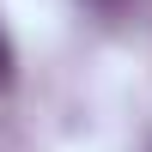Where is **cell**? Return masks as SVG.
<instances>
[{"instance_id":"6da1fadb","label":"cell","mask_w":152,"mask_h":152,"mask_svg":"<svg viewBox=\"0 0 152 152\" xmlns=\"http://www.w3.org/2000/svg\"><path fill=\"white\" fill-rule=\"evenodd\" d=\"M12 79V43H6V31H0V85Z\"/></svg>"}]
</instances>
